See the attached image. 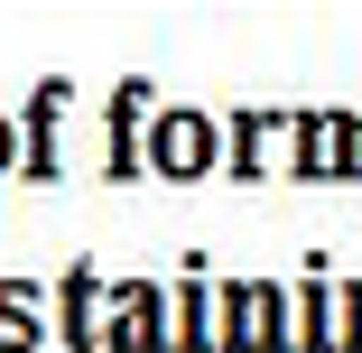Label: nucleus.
Returning a JSON list of instances; mask_svg holds the SVG:
<instances>
[{
	"label": "nucleus",
	"instance_id": "obj_7",
	"mask_svg": "<svg viewBox=\"0 0 362 353\" xmlns=\"http://www.w3.org/2000/svg\"><path fill=\"white\" fill-rule=\"evenodd\" d=\"M298 316H307V325H298V335H307V344H334V298H325V289H316V298H307V307H298Z\"/></svg>",
	"mask_w": 362,
	"mask_h": 353
},
{
	"label": "nucleus",
	"instance_id": "obj_6",
	"mask_svg": "<svg viewBox=\"0 0 362 353\" xmlns=\"http://www.w3.org/2000/svg\"><path fill=\"white\" fill-rule=\"evenodd\" d=\"M65 335H75V344L103 335V325H93V279H75V289H65Z\"/></svg>",
	"mask_w": 362,
	"mask_h": 353
},
{
	"label": "nucleus",
	"instance_id": "obj_4",
	"mask_svg": "<svg viewBox=\"0 0 362 353\" xmlns=\"http://www.w3.org/2000/svg\"><path fill=\"white\" fill-rule=\"evenodd\" d=\"M344 158H353V121H334V112L307 121V158H298V168H307V177H344Z\"/></svg>",
	"mask_w": 362,
	"mask_h": 353
},
{
	"label": "nucleus",
	"instance_id": "obj_10",
	"mask_svg": "<svg viewBox=\"0 0 362 353\" xmlns=\"http://www.w3.org/2000/svg\"><path fill=\"white\" fill-rule=\"evenodd\" d=\"M353 158H362V121H353Z\"/></svg>",
	"mask_w": 362,
	"mask_h": 353
},
{
	"label": "nucleus",
	"instance_id": "obj_5",
	"mask_svg": "<svg viewBox=\"0 0 362 353\" xmlns=\"http://www.w3.org/2000/svg\"><path fill=\"white\" fill-rule=\"evenodd\" d=\"M279 149H288V130H279V121H260V112H251V121H242V139H233V168H242V177H260V168H269V158H279Z\"/></svg>",
	"mask_w": 362,
	"mask_h": 353
},
{
	"label": "nucleus",
	"instance_id": "obj_9",
	"mask_svg": "<svg viewBox=\"0 0 362 353\" xmlns=\"http://www.w3.org/2000/svg\"><path fill=\"white\" fill-rule=\"evenodd\" d=\"M10 158H19V139H10V121H0V177H10Z\"/></svg>",
	"mask_w": 362,
	"mask_h": 353
},
{
	"label": "nucleus",
	"instance_id": "obj_1",
	"mask_svg": "<svg viewBox=\"0 0 362 353\" xmlns=\"http://www.w3.org/2000/svg\"><path fill=\"white\" fill-rule=\"evenodd\" d=\"M149 158H158V177H204L214 158H223V130H214L204 112H168L149 130Z\"/></svg>",
	"mask_w": 362,
	"mask_h": 353
},
{
	"label": "nucleus",
	"instance_id": "obj_2",
	"mask_svg": "<svg viewBox=\"0 0 362 353\" xmlns=\"http://www.w3.org/2000/svg\"><path fill=\"white\" fill-rule=\"evenodd\" d=\"M112 344H158L168 325H158V289H139V279H130V289L112 298V325H103Z\"/></svg>",
	"mask_w": 362,
	"mask_h": 353
},
{
	"label": "nucleus",
	"instance_id": "obj_3",
	"mask_svg": "<svg viewBox=\"0 0 362 353\" xmlns=\"http://www.w3.org/2000/svg\"><path fill=\"white\" fill-rule=\"evenodd\" d=\"M223 316H233V344H279V335H288L269 289H233V298H223Z\"/></svg>",
	"mask_w": 362,
	"mask_h": 353
},
{
	"label": "nucleus",
	"instance_id": "obj_8",
	"mask_svg": "<svg viewBox=\"0 0 362 353\" xmlns=\"http://www.w3.org/2000/svg\"><path fill=\"white\" fill-rule=\"evenodd\" d=\"M334 335H353V344H362V289L344 298V325H334Z\"/></svg>",
	"mask_w": 362,
	"mask_h": 353
}]
</instances>
